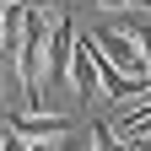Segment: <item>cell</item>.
Listing matches in <instances>:
<instances>
[{
  "instance_id": "cell-1",
  "label": "cell",
  "mask_w": 151,
  "mask_h": 151,
  "mask_svg": "<svg viewBox=\"0 0 151 151\" xmlns=\"http://www.w3.org/2000/svg\"><path fill=\"white\" fill-rule=\"evenodd\" d=\"M97 49H103L124 76H135V81H146V86H151V70H146V60H140V43H135L129 32H97Z\"/></svg>"
},
{
  "instance_id": "cell-2",
  "label": "cell",
  "mask_w": 151,
  "mask_h": 151,
  "mask_svg": "<svg viewBox=\"0 0 151 151\" xmlns=\"http://www.w3.org/2000/svg\"><path fill=\"white\" fill-rule=\"evenodd\" d=\"M0 124H11L16 135H27V140H49V135H65L70 129L65 113H0Z\"/></svg>"
},
{
  "instance_id": "cell-3",
  "label": "cell",
  "mask_w": 151,
  "mask_h": 151,
  "mask_svg": "<svg viewBox=\"0 0 151 151\" xmlns=\"http://www.w3.org/2000/svg\"><path fill=\"white\" fill-rule=\"evenodd\" d=\"M70 81H76V97H81V103L103 97L97 65H92V38H76V54H70Z\"/></svg>"
},
{
  "instance_id": "cell-4",
  "label": "cell",
  "mask_w": 151,
  "mask_h": 151,
  "mask_svg": "<svg viewBox=\"0 0 151 151\" xmlns=\"http://www.w3.org/2000/svg\"><path fill=\"white\" fill-rule=\"evenodd\" d=\"M129 135H151V103L124 113V140H129Z\"/></svg>"
},
{
  "instance_id": "cell-5",
  "label": "cell",
  "mask_w": 151,
  "mask_h": 151,
  "mask_svg": "<svg viewBox=\"0 0 151 151\" xmlns=\"http://www.w3.org/2000/svg\"><path fill=\"white\" fill-rule=\"evenodd\" d=\"M0 151H32V140H27V135H16L11 124H0Z\"/></svg>"
},
{
  "instance_id": "cell-6",
  "label": "cell",
  "mask_w": 151,
  "mask_h": 151,
  "mask_svg": "<svg viewBox=\"0 0 151 151\" xmlns=\"http://www.w3.org/2000/svg\"><path fill=\"white\" fill-rule=\"evenodd\" d=\"M129 38L140 43V60H146V70H151V22H135V27H129Z\"/></svg>"
},
{
  "instance_id": "cell-7",
  "label": "cell",
  "mask_w": 151,
  "mask_h": 151,
  "mask_svg": "<svg viewBox=\"0 0 151 151\" xmlns=\"http://www.w3.org/2000/svg\"><path fill=\"white\" fill-rule=\"evenodd\" d=\"M92 135H97V140H92V151H129V146H119V140H113L108 129H97V124H92Z\"/></svg>"
},
{
  "instance_id": "cell-8",
  "label": "cell",
  "mask_w": 151,
  "mask_h": 151,
  "mask_svg": "<svg viewBox=\"0 0 151 151\" xmlns=\"http://www.w3.org/2000/svg\"><path fill=\"white\" fill-rule=\"evenodd\" d=\"M124 146H129V151H151V135H129Z\"/></svg>"
},
{
  "instance_id": "cell-9",
  "label": "cell",
  "mask_w": 151,
  "mask_h": 151,
  "mask_svg": "<svg viewBox=\"0 0 151 151\" xmlns=\"http://www.w3.org/2000/svg\"><path fill=\"white\" fill-rule=\"evenodd\" d=\"M32 151H60V135H49V140H32Z\"/></svg>"
},
{
  "instance_id": "cell-10",
  "label": "cell",
  "mask_w": 151,
  "mask_h": 151,
  "mask_svg": "<svg viewBox=\"0 0 151 151\" xmlns=\"http://www.w3.org/2000/svg\"><path fill=\"white\" fill-rule=\"evenodd\" d=\"M97 6H103V11H124L129 0H97Z\"/></svg>"
},
{
  "instance_id": "cell-11",
  "label": "cell",
  "mask_w": 151,
  "mask_h": 151,
  "mask_svg": "<svg viewBox=\"0 0 151 151\" xmlns=\"http://www.w3.org/2000/svg\"><path fill=\"white\" fill-rule=\"evenodd\" d=\"M49 6H70V0H49Z\"/></svg>"
}]
</instances>
